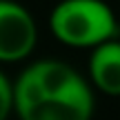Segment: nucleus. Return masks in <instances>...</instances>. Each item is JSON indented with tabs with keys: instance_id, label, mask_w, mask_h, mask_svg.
Returning a JSON list of instances; mask_svg holds the SVG:
<instances>
[{
	"instance_id": "obj_4",
	"label": "nucleus",
	"mask_w": 120,
	"mask_h": 120,
	"mask_svg": "<svg viewBox=\"0 0 120 120\" xmlns=\"http://www.w3.org/2000/svg\"><path fill=\"white\" fill-rule=\"evenodd\" d=\"M89 80L107 96H120V40H107L91 49Z\"/></svg>"
},
{
	"instance_id": "obj_2",
	"label": "nucleus",
	"mask_w": 120,
	"mask_h": 120,
	"mask_svg": "<svg viewBox=\"0 0 120 120\" xmlns=\"http://www.w3.org/2000/svg\"><path fill=\"white\" fill-rule=\"evenodd\" d=\"M38 27L29 9L13 0H0V62H20L34 51Z\"/></svg>"
},
{
	"instance_id": "obj_1",
	"label": "nucleus",
	"mask_w": 120,
	"mask_h": 120,
	"mask_svg": "<svg viewBox=\"0 0 120 120\" xmlns=\"http://www.w3.org/2000/svg\"><path fill=\"white\" fill-rule=\"evenodd\" d=\"M49 29L73 49H94L120 34L116 13L105 0H60L51 9Z\"/></svg>"
},
{
	"instance_id": "obj_5",
	"label": "nucleus",
	"mask_w": 120,
	"mask_h": 120,
	"mask_svg": "<svg viewBox=\"0 0 120 120\" xmlns=\"http://www.w3.org/2000/svg\"><path fill=\"white\" fill-rule=\"evenodd\" d=\"M13 113V91L11 80L0 71V120H7Z\"/></svg>"
},
{
	"instance_id": "obj_3",
	"label": "nucleus",
	"mask_w": 120,
	"mask_h": 120,
	"mask_svg": "<svg viewBox=\"0 0 120 120\" xmlns=\"http://www.w3.org/2000/svg\"><path fill=\"white\" fill-rule=\"evenodd\" d=\"M94 91L85 78L73 80L58 94H51L34 109L25 120H91Z\"/></svg>"
}]
</instances>
